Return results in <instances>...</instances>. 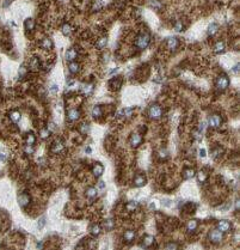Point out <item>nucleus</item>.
<instances>
[{"mask_svg":"<svg viewBox=\"0 0 240 250\" xmlns=\"http://www.w3.org/2000/svg\"><path fill=\"white\" fill-rule=\"evenodd\" d=\"M44 225H46V218L42 217V218L38 220V223H37V227H38V229H43Z\"/></svg>","mask_w":240,"mask_h":250,"instance_id":"obj_48","label":"nucleus"},{"mask_svg":"<svg viewBox=\"0 0 240 250\" xmlns=\"http://www.w3.org/2000/svg\"><path fill=\"white\" fill-rule=\"evenodd\" d=\"M151 5H152V7L155 8V10H160V7H161V3H160L159 0H152V1H151Z\"/></svg>","mask_w":240,"mask_h":250,"instance_id":"obj_44","label":"nucleus"},{"mask_svg":"<svg viewBox=\"0 0 240 250\" xmlns=\"http://www.w3.org/2000/svg\"><path fill=\"white\" fill-rule=\"evenodd\" d=\"M123 238L127 243H132L134 239H135V231L134 230H127L123 235Z\"/></svg>","mask_w":240,"mask_h":250,"instance_id":"obj_18","label":"nucleus"},{"mask_svg":"<svg viewBox=\"0 0 240 250\" xmlns=\"http://www.w3.org/2000/svg\"><path fill=\"white\" fill-rule=\"evenodd\" d=\"M166 47H167V49H170V51H172V52L177 51V48L179 47V41H178V38H177V37H170V38H167V41H166Z\"/></svg>","mask_w":240,"mask_h":250,"instance_id":"obj_8","label":"nucleus"},{"mask_svg":"<svg viewBox=\"0 0 240 250\" xmlns=\"http://www.w3.org/2000/svg\"><path fill=\"white\" fill-rule=\"evenodd\" d=\"M146 184V177L143 175H136L134 178V186L140 188V187H143Z\"/></svg>","mask_w":240,"mask_h":250,"instance_id":"obj_16","label":"nucleus"},{"mask_svg":"<svg viewBox=\"0 0 240 250\" xmlns=\"http://www.w3.org/2000/svg\"><path fill=\"white\" fill-rule=\"evenodd\" d=\"M25 141L28 145H35L36 143V136L34 133H28L26 136H25Z\"/></svg>","mask_w":240,"mask_h":250,"instance_id":"obj_35","label":"nucleus"},{"mask_svg":"<svg viewBox=\"0 0 240 250\" xmlns=\"http://www.w3.org/2000/svg\"><path fill=\"white\" fill-rule=\"evenodd\" d=\"M24 152H25V154H34V152H35V147H34V145H25L24 146Z\"/></svg>","mask_w":240,"mask_h":250,"instance_id":"obj_39","label":"nucleus"},{"mask_svg":"<svg viewBox=\"0 0 240 250\" xmlns=\"http://www.w3.org/2000/svg\"><path fill=\"white\" fill-rule=\"evenodd\" d=\"M7 153L4 151V150H0V162H6L7 161Z\"/></svg>","mask_w":240,"mask_h":250,"instance_id":"obj_46","label":"nucleus"},{"mask_svg":"<svg viewBox=\"0 0 240 250\" xmlns=\"http://www.w3.org/2000/svg\"><path fill=\"white\" fill-rule=\"evenodd\" d=\"M39 135H41L42 139H47V138H49V135H50V131H49L48 128H43L39 131Z\"/></svg>","mask_w":240,"mask_h":250,"instance_id":"obj_40","label":"nucleus"},{"mask_svg":"<svg viewBox=\"0 0 240 250\" xmlns=\"http://www.w3.org/2000/svg\"><path fill=\"white\" fill-rule=\"evenodd\" d=\"M136 208H137V202L136 201H129L126 205V209L128 212H134Z\"/></svg>","mask_w":240,"mask_h":250,"instance_id":"obj_36","label":"nucleus"},{"mask_svg":"<svg viewBox=\"0 0 240 250\" xmlns=\"http://www.w3.org/2000/svg\"><path fill=\"white\" fill-rule=\"evenodd\" d=\"M86 196L90 199V200H93L94 197H97V195H98V190H97V188L96 187H88L87 189H86Z\"/></svg>","mask_w":240,"mask_h":250,"instance_id":"obj_21","label":"nucleus"},{"mask_svg":"<svg viewBox=\"0 0 240 250\" xmlns=\"http://www.w3.org/2000/svg\"><path fill=\"white\" fill-rule=\"evenodd\" d=\"M114 226H115V222L111 220V219H109V220H106L104 223V227H105L106 231H111V230L114 229Z\"/></svg>","mask_w":240,"mask_h":250,"instance_id":"obj_38","label":"nucleus"},{"mask_svg":"<svg viewBox=\"0 0 240 250\" xmlns=\"http://www.w3.org/2000/svg\"><path fill=\"white\" fill-rule=\"evenodd\" d=\"M80 90H81V92L86 96L91 95L93 92V84H83L81 87H80Z\"/></svg>","mask_w":240,"mask_h":250,"instance_id":"obj_22","label":"nucleus"},{"mask_svg":"<svg viewBox=\"0 0 240 250\" xmlns=\"http://www.w3.org/2000/svg\"><path fill=\"white\" fill-rule=\"evenodd\" d=\"M195 175H196V171L192 169V168H189V169H185L184 171H183V177L185 178V179H190V178H192V177H195Z\"/></svg>","mask_w":240,"mask_h":250,"instance_id":"obj_27","label":"nucleus"},{"mask_svg":"<svg viewBox=\"0 0 240 250\" xmlns=\"http://www.w3.org/2000/svg\"><path fill=\"white\" fill-rule=\"evenodd\" d=\"M238 69H239V65H235V66L233 67V69H232V71H233L234 73H237V72H238Z\"/></svg>","mask_w":240,"mask_h":250,"instance_id":"obj_57","label":"nucleus"},{"mask_svg":"<svg viewBox=\"0 0 240 250\" xmlns=\"http://www.w3.org/2000/svg\"><path fill=\"white\" fill-rule=\"evenodd\" d=\"M63 150H65V143L62 141V140H55V141L53 143V145H52L50 151L54 154H59V153H61Z\"/></svg>","mask_w":240,"mask_h":250,"instance_id":"obj_5","label":"nucleus"},{"mask_svg":"<svg viewBox=\"0 0 240 250\" xmlns=\"http://www.w3.org/2000/svg\"><path fill=\"white\" fill-rule=\"evenodd\" d=\"M221 153H222V148L216 147V148L214 150V151L212 152V156H213V158H217V157L221 156Z\"/></svg>","mask_w":240,"mask_h":250,"instance_id":"obj_42","label":"nucleus"},{"mask_svg":"<svg viewBox=\"0 0 240 250\" xmlns=\"http://www.w3.org/2000/svg\"><path fill=\"white\" fill-rule=\"evenodd\" d=\"M79 117H80V110L77 108H72L67 111V120L68 121L74 122L77 120H79Z\"/></svg>","mask_w":240,"mask_h":250,"instance_id":"obj_6","label":"nucleus"},{"mask_svg":"<svg viewBox=\"0 0 240 250\" xmlns=\"http://www.w3.org/2000/svg\"><path fill=\"white\" fill-rule=\"evenodd\" d=\"M86 152H87V153H91V147H87V148H86Z\"/></svg>","mask_w":240,"mask_h":250,"instance_id":"obj_58","label":"nucleus"},{"mask_svg":"<svg viewBox=\"0 0 240 250\" xmlns=\"http://www.w3.org/2000/svg\"><path fill=\"white\" fill-rule=\"evenodd\" d=\"M41 48L42 49H44V51H49V49H52L53 48V46H54V43H53V41L50 38H43L42 41H41Z\"/></svg>","mask_w":240,"mask_h":250,"instance_id":"obj_19","label":"nucleus"},{"mask_svg":"<svg viewBox=\"0 0 240 250\" xmlns=\"http://www.w3.org/2000/svg\"><path fill=\"white\" fill-rule=\"evenodd\" d=\"M37 163L41 164V165H44L46 164V159L44 158H39V159H37Z\"/></svg>","mask_w":240,"mask_h":250,"instance_id":"obj_55","label":"nucleus"},{"mask_svg":"<svg viewBox=\"0 0 240 250\" xmlns=\"http://www.w3.org/2000/svg\"><path fill=\"white\" fill-rule=\"evenodd\" d=\"M154 242H155V238H154L153 236L146 235V236H143V238H142L141 247H142V248H151V247L154 244Z\"/></svg>","mask_w":240,"mask_h":250,"instance_id":"obj_11","label":"nucleus"},{"mask_svg":"<svg viewBox=\"0 0 240 250\" xmlns=\"http://www.w3.org/2000/svg\"><path fill=\"white\" fill-rule=\"evenodd\" d=\"M197 227H198V222H197V220H190V222L188 223V225H186V230H188L189 232L196 231Z\"/></svg>","mask_w":240,"mask_h":250,"instance_id":"obj_28","label":"nucleus"},{"mask_svg":"<svg viewBox=\"0 0 240 250\" xmlns=\"http://www.w3.org/2000/svg\"><path fill=\"white\" fill-rule=\"evenodd\" d=\"M24 28L26 31H32L35 29V21L32 18H26L24 21Z\"/></svg>","mask_w":240,"mask_h":250,"instance_id":"obj_23","label":"nucleus"},{"mask_svg":"<svg viewBox=\"0 0 240 250\" xmlns=\"http://www.w3.org/2000/svg\"><path fill=\"white\" fill-rule=\"evenodd\" d=\"M165 248L166 249H178V245L174 244V243H168V244L165 245Z\"/></svg>","mask_w":240,"mask_h":250,"instance_id":"obj_52","label":"nucleus"},{"mask_svg":"<svg viewBox=\"0 0 240 250\" xmlns=\"http://www.w3.org/2000/svg\"><path fill=\"white\" fill-rule=\"evenodd\" d=\"M225 49H226V46H225V42H222V41L216 42L214 46V52L216 54H222L225 52Z\"/></svg>","mask_w":240,"mask_h":250,"instance_id":"obj_24","label":"nucleus"},{"mask_svg":"<svg viewBox=\"0 0 240 250\" xmlns=\"http://www.w3.org/2000/svg\"><path fill=\"white\" fill-rule=\"evenodd\" d=\"M159 157L163 158V159H166L167 158V151L166 150H161V151L159 152Z\"/></svg>","mask_w":240,"mask_h":250,"instance_id":"obj_50","label":"nucleus"},{"mask_svg":"<svg viewBox=\"0 0 240 250\" xmlns=\"http://www.w3.org/2000/svg\"><path fill=\"white\" fill-rule=\"evenodd\" d=\"M219 30V24L217 23H212L210 25L208 26V35L209 36H214Z\"/></svg>","mask_w":240,"mask_h":250,"instance_id":"obj_30","label":"nucleus"},{"mask_svg":"<svg viewBox=\"0 0 240 250\" xmlns=\"http://www.w3.org/2000/svg\"><path fill=\"white\" fill-rule=\"evenodd\" d=\"M90 231H91V235H92V236L97 237V236L101 235V232H102V227H101V225L96 224V225L91 226V229H90Z\"/></svg>","mask_w":240,"mask_h":250,"instance_id":"obj_31","label":"nucleus"},{"mask_svg":"<svg viewBox=\"0 0 240 250\" xmlns=\"http://www.w3.org/2000/svg\"><path fill=\"white\" fill-rule=\"evenodd\" d=\"M29 66H30V68H31L32 71H38L39 67H41V64H39L38 59H31V61L29 62Z\"/></svg>","mask_w":240,"mask_h":250,"instance_id":"obj_32","label":"nucleus"},{"mask_svg":"<svg viewBox=\"0 0 240 250\" xmlns=\"http://www.w3.org/2000/svg\"><path fill=\"white\" fill-rule=\"evenodd\" d=\"M149 43H151V35H149L148 33H141L139 34L135 38V47L139 49V51H145V49L149 46Z\"/></svg>","mask_w":240,"mask_h":250,"instance_id":"obj_1","label":"nucleus"},{"mask_svg":"<svg viewBox=\"0 0 240 250\" xmlns=\"http://www.w3.org/2000/svg\"><path fill=\"white\" fill-rule=\"evenodd\" d=\"M216 226H217V230H220L221 232H228L231 230V223L227 220H220Z\"/></svg>","mask_w":240,"mask_h":250,"instance_id":"obj_14","label":"nucleus"},{"mask_svg":"<svg viewBox=\"0 0 240 250\" xmlns=\"http://www.w3.org/2000/svg\"><path fill=\"white\" fill-rule=\"evenodd\" d=\"M47 128L49 129V131H50V133H52V132H55V129H56V127H55V123H54V122H50V123L48 125V127H47Z\"/></svg>","mask_w":240,"mask_h":250,"instance_id":"obj_51","label":"nucleus"},{"mask_svg":"<svg viewBox=\"0 0 240 250\" xmlns=\"http://www.w3.org/2000/svg\"><path fill=\"white\" fill-rule=\"evenodd\" d=\"M77 52L74 51L73 48H69V49H67V52H66V54H65V56H66V60L67 61H75V59H77Z\"/></svg>","mask_w":240,"mask_h":250,"instance_id":"obj_17","label":"nucleus"},{"mask_svg":"<svg viewBox=\"0 0 240 250\" xmlns=\"http://www.w3.org/2000/svg\"><path fill=\"white\" fill-rule=\"evenodd\" d=\"M148 116L151 117L152 120H159L160 117L163 116V109L160 105L158 104H153L149 107L148 109Z\"/></svg>","mask_w":240,"mask_h":250,"instance_id":"obj_3","label":"nucleus"},{"mask_svg":"<svg viewBox=\"0 0 240 250\" xmlns=\"http://www.w3.org/2000/svg\"><path fill=\"white\" fill-rule=\"evenodd\" d=\"M202 133L203 132H201L199 129H197V131L194 132V138L197 140V141H201V140H202Z\"/></svg>","mask_w":240,"mask_h":250,"instance_id":"obj_43","label":"nucleus"},{"mask_svg":"<svg viewBox=\"0 0 240 250\" xmlns=\"http://www.w3.org/2000/svg\"><path fill=\"white\" fill-rule=\"evenodd\" d=\"M92 174L96 177H101L104 174V166L101 163H94L92 166Z\"/></svg>","mask_w":240,"mask_h":250,"instance_id":"obj_13","label":"nucleus"},{"mask_svg":"<svg viewBox=\"0 0 240 250\" xmlns=\"http://www.w3.org/2000/svg\"><path fill=\"white\" fill-rule=\"evenodd\" d=\"M195 176H197V181H198L199 183L206 182V181H207V178H208V174H207L206 171H203V170H201V171H198Z\"/></svg>","mask_w":240,"mask_h":250,"instance_id":"obj_29","label":"nucleus"},{"mask_svg":"<svg viewBox=\"0 0 240 250\" xmlns=\"http://www.w3.org/2000/svg\"><path fill=\"white\" fill-rule=\"evenodd\" d=\"M61 33L65 35V36H71L72 34H73V28H72V25H69V24H63L62 26H61Z\"/></svg>","mask_w":240,"mask_h":250,"instance_id":"obj_26","label":"nucleus"},{"mask_svg":"<svg viewBox=\"0 0 240 250\" xmlns=\"http://www.w3.org/2000/svg\"><path fill=\"white\" fill-rule=\"evenodd\" d=\"M134 111V108H124V109H121L118 113V116H122V117H130Z\"/></svg>","mask_w":240,"mask_h":250,"instance_id":"obj_25","label":"nucleus"},{"mask_svg":"<svg viewBox=\"0 0 240 250\" xmlns=\"http://www.w3.org/2000/svg\"><path fill=\"white\" fill-rule=\"evenodd\" d=\"M21 117H22V115H21V113H19V111H12V113H10V118H11V121L14 122V123H17V122L21 121Z\"/></svg>","mask_w":240,"mask_h":250,"instance_id":"obj_34","label":"nucleus"},{"mask_svg":"<svg viewBox=\"0 0 240 250\" xmlns=\"http://www.w3.org/2000/svg\"><path fill=\"white\" fill-rule=\"evenodd\" d=\"M18 204H19V206L21 207H26L29 204H30V196L28 195V194H25V193H22L21 195H18Z\"/></svg>","mask_w":240,"mask_h":250,"instance_id":"obj_12","label":"nucleus"},{"mask_svg":"<svg viewBox=\"0 0 240 250\" xmlns=\"http://www.w3.org/2000/svg\"><path fill=\"white\" fill-rule=\"evenodd\" d=\"M209 239H210V242L217 244V243H221L222 239H223V232H221L220 230H213V231L209 232Z\"/></svg>","mask_w":240,"mask_h":250,"instance_id":"obj_4","label":"nucleus"},{"mask_svg":"<svg viewBox=\"0 0 240 250\" xmlns=\"http://www.w3.org/2000/svg\"><path fill=\"white\" fill-rule=\"evenodd\" d=\"M102 7H103L102 1H101V0H97L96 4H94V6H93V10H94V11H99V10H101Z\"/></svg>","mask_w":240,"mask_h":250,"instance_id":"obj_47","label":"nucleus"},{"mask_svg":"<svg viewBox=\"0 0 240 250\" xmlns=\"http://www.w3.org/2000/svg\"><path fill=\"white\" fill-rule=\"evenodd\" d=\"M122 83H123V80H122L121 77H115L109 82V86L111 90H116L117 91V90H119L122 87Z\"/></svg>","mask_w":240,"mask_h":250,"instance_id":"obj_7","label":"nucleus"},{"mask_svg":"<svg viewBox=\"0 0 240 250\" xmlns=\"http://www.w3.org/2000/svg\"><path fill=\"white\" fill-rule=\"evenodd\" d=\"M106 44H108V38L106 37H101L97 41V43H96V47L98 48V49H104L105 47H106Z\"/></svg>","mask_w":240,"mask_h":250,"instance_id":"obj_33","label":"nucleus"},{"mask_svg":"<svg viewBox=\"0 0 240 250\" xmlns=\"http://www.w3.org/2000/svg\"><path fill=\"white\" fill-rule=\"evenodd\" d=\"M79 132L81 133L83 135H86L90 132V125L88 123H81L79 126Z\"/></svg>","mask_w":240,"mask_h":250,"instance_id":"obj_37","label":"nucleus"},{"mask_svg":"<svg viewBox=\"0 0 240 250\" xmlns=\"http://www.w3.org/2000/svg\"><path fill=\"white\" fill-rule=\"evenodd\" d=\"M215 86L217 90H220V91H225V90L229 86V79L226 74H221L219 75L216 82H215Z\"/></svg>","mask_w":240,"mask_h":250,"instance_id":"obj_2","label":"nucleus"},{"mask_svg":"<svg viewBox=\"0 0 240 250\" xmlns=\"http://www.w3.org/2000/svg\"><path fill=\"white\" fill-rule=\"evenodd\" d=\"M91 115L93 118H99L103 116V110H102V107L101 105H94L91 110Z\"/></svg>","mask_w":240,"mask_h":250,"instance_id":"obj_20","label":"nucleus"},{"mask_svg":"<svg viewBox=\"0 0 240 250\" xmlns=\"http://www.w3.org/2000/svg\"><path fill=\"white\" fill-rule=\"evenodd\" d=\"M74 83H75L74 79H68V80H67V86H68V87H71L72 85H74Z\"/></svg>","mask_w":240,"mask_h":250,"instance_id":"obj_53","label":"nucleus"},{"mask_svg":"<svg viewBox=\"0 0 240 250\" xmlns=\"http://www.w3.org/2000/svg\"><path fill=\"white\" fill-rule=\"evenodd\" d=\"M26 71H28V69L25 68V66H22L21 68H19V77H21V78H24L25 74H26Z\"/></svg>","mask_w":240,"mask_h":250,"instance_id":"obj_49","label":"nucleus"},{"mask_svg":"<svg viewBox=\"0 0 240 250\" xmlns=\"http://www.w3.org/2000/svg\"><path fill=\"white\" fill-rule=\"evenodd\" d=\"M173 28H174V31H177V33H182V31H183V29H184V25L182 24V22H181V21H177Z\"/></svg>","mask_w":240,"mask_h":250,"instance_id":"obj_41","label":"nucleus"},{"mask_svg":"<svg viewBox=\"0 0 240 250\" xmlns=\"http://www.w3.org/2000/svg\"><path fill=\"white\" fill-rule=\"evenodd\" d=\"M141 144H142V135L139 134V133H134L130 136V146L134 147V148H136Z\"/></svg>","mask_w":240,"mask_h":250,"instance_id":"obj_10","label":"nucleus"},{"mask_svg":"<svg viewBox=\"0 0 240 250\" xmlns=\"http://www.w3.org/2000/svg\"><path fill=\"white\" fill-rule=\"evenodd\" d=\"M98 187L101 188V189H104V188H105V184H104V182H102V181H101V182H99V184H98Z\"/></svg>","mask_w":240,"mask_h":250,"instance_id":"obj_56","label":"nucleus"},{"mask_svg":"<svg viewBox=\"0 0 240 250\" xmlns=\"http://www.w3.org/2000/svg\"><path fill=\"white\" fill-rule=\"evenodd\" d=\"M49 92H50V93H53V95L57 93V92H59V85H56V84H53L50 87H49Z\"/></svg>","mask_w":240,"mask_h":250,"instance_id":"obj_45","label":"nucleus"},{"mask_svg":"<svg viewBox=\"0 0 240 250\" xmlns=\"http://www.w3.org/2000/svg\"><path fill=\"white\" fill-rule=\"evenodd\" d=\"M199 156H201L202 158H204V157L207 156V154H206V150H204V148H201V150H199Z\"/></svg>","mask_w":240,"mask_h":250,"instance_id":"obj_54","label":"nucleus"},{"mask_svg":"<svg viewBox=\"0 0 240 250\" xmlns=\"http://www.w3.org/2000/svg\"><path fill=\"white\" fill-rule=\"evenodd\" d=\"M68 71L72 74H78L80 72V65L77 61H71L68 64Z\"/></svg>","mask_w":240,"mask_h":250,"instance_id":"obj_15","label":"nucleus"},{"mask_svg":"<svg viewBox=\"0 0 240 250\" xmlns=\"http://www.w3.org/2000/svg\"><path fill=\"white\" fill-rule=\"evenodd\" d=\"M221 116L220 115H212L210 117L208 118V123L210 127L213 128H219L220 126H221Z\"/></svg>","mask_w":240,"mask_h":250,"instance_id":"obj_9","label":"nucleus"}]
</instances>
